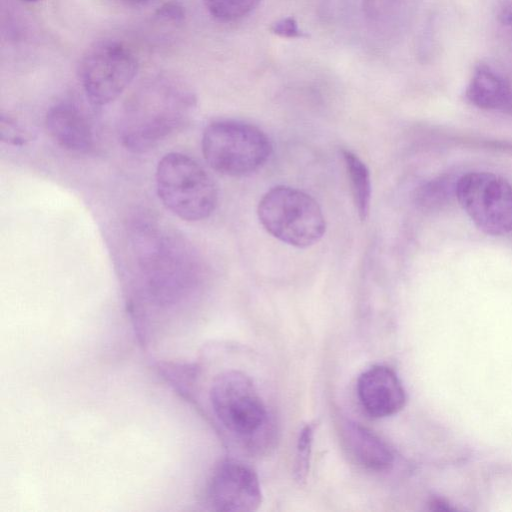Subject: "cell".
I'll use <instances>...</instances> for the list:
<instances>
[{
    "label": "cell",
    "mask_w": 512,
    "mask_h": 512,
    "mask_svg": "<svg viewBox=\"0 0 512 512\" xmlns=\"http://www.w3.org/2000/svg\"><path fill=\"white\" fill-rule=\"evenodd\" d=\"M138 64L132 52L120 43L104 41L82 58L79 78L89 102L95 106L118 98L136 76Z\"/></svg>",
    "instance_id": "obj_7"
},
{
    "label": "cell",
    "mask_w": 512,
    "mask_h": 512,
    "mask_svg": "<svg viewBox=\"0 0 512 512\" xmlns=\"http://www.w3.org/2000/svg\"><path fill=\"white\" fill-rule=\"evenodd\" d=\"M257 214L268 233L299 248L318 242L326 229L318 203L307 193L289 186L268 190L259 201Z\"/></svg>",
    "instance_id": "obj_5"
},
{
    "label": "cell",
    "mask_w": 512,
    "mask_h": 512,
    "mask_svg": "<svg viewBox=\"0 0 512 512\" xmlns=\"http://www.w3.org/2000/svg\"><path fill=\"white\" fill-rule=\"evenodd\" d=\"M125 3H128V4H142V3H146L150 0H121Z\"/></svg>",
    "instance_id": "obj_20"
},
{
    "label": "cell",
    "mask_w": 512,
    "mask_h": 512,
    "mask_svg": "<svg viewBox=\"0 0 512 512\" xmlns=\"http://www.w3.org/2000/svg\"><path fill=\"white\" fill-rule=\"evenodd\" d=\"M271 30L273 33L286 38H297L303 36V33L299 30L296 21L291 17L277 21L272 25Z\"/></svg>",
    "instance_id": "obj_18"
},
{
    "label": "cell",
    "mask_w": 512,
    "mask_h": 512,
    "mask_svg": "<svg viewBox=\"0 0 512 512\" xmlns=\"http://www.w3.org/2000/svg\"><path fill=\"white\" fill-rule=\"evenodd\" d=\"M155 182L162 204L184 221L204 220L217 206L218 190L213 178L186 154L164 155L157 164Z\"/></svg>",
    "instance_id": "obj_3"
},
{
    "label": "cell",
    "mask_w": 512,
    "mask_h": 512,
    "mask_svg": "<svg viewBox=\"0 0 512 512\" xmlns=\"http://www.w3.org/2000/svg\"><path fill=\"white\" fill-rule=\"evenodd\" d=\"M465 97L478 108L512 113V79L497 67L480 62L474 67Z\"/></svg>",
    "instance_id": "obj_12"
},
{
    "label": "cell",
    "mask_w": 512,
    "mask_h": 512,
    "mask_svg": "<svg viewBox=\"0 0 512 512\" xmlns=\"http://www.w3.org/2000/svg\"><path fill=\"white\" fill-rule=\"evenodd\" d=\"M202 154L216 172L241 177L259 170L268 161L272 145L258 127L238 120L210 123L202 134Z\"/></svg>",
    "instance_id": "obj_4"
},
{
    "label": "cell",
    "mask_w": 512,
    "mask_h": 512,
    "mask_svg": "<svg viewBox=\"0 0 512 512\" xmlns=\"http://www.w3.org/2000/svg\"><path fill=\"white\" fill-rule=\"evenodd\" d=\"M45 126L50 137L61 148L75 153H89L94 148L92 119L76 101L63 100L49 108Z\"/></svg>",
    "instance_id": "obj_10"
},
{
    "label": "cell",
    "mask_w": 512,
    "mask_h": 512,
    "mask_svg": "<svg viewBox=\"0 0 512 512\" xmlns=\"http://www.w3.org/2000/svg\"><path fill=\"white\" fill-rule=\"evenodd\" d=\"M210 400L219 421L238 436H251L266 422L263 400L252 380L242 372L218 375L210 390Z\"/></svg>",
    "instance_id": "obj_8"
},
{
    "label": "cell",
    "mask_w": 512,
    "mask_h": 512,
    "mask_svg": "<svg viewBox=\"0 0 512 512\" xmlns=\"http://www.w3.org/2000/svg\"><path fill=\"white\" fill-rule=\"evenodd\" d=\"M357 394L365 412L384 418L399 412L406 394L401 381L389 367L376 365L363 372L357 382Z\"/></svg>",
    "instance_id": "obj_11"
},
{
    "label": "cell",
    "mask_w": 512,
    "mask_h": 512,
    "mask_svg": "<svg viewBox=\"0 0 512 512\" xmlns=\"http://www.w3.org/2000/svg\"><path fill=\"white\" fill-rule=\"evenodd\" d=\"M205 498L213 510L255 511L262 499L258 476L249 465L241 461L224 460L213 471Z\"/></svg>",
    "instance_id": "obj_9"
},
{
    "label": "cell",
    "mask_w": 512,
    "mask_h": 512,
    "mask_svg": "<svg viewBox=\"0 0 512 512\" xmlns=\"http://www.w3.org/2000/svg\"><path fill=\"white\" fill-rule=\"evenodd\" d=\"M354 203L362 221L369 215L371 202V178L366 164L352 151L342 150Z\"/></svg>",
    "instance_id": "obj_14"
},
{
    "label": "cell",
    "mask_w": 512,
    "mask_h": 512,
    "mask_svg": "<svg viewBox=\"0 0 512 512\" xmlns=\"http://www.w3.org/2000/svg\"><path fill=\"white\" fill-rule=\"evenodd\" d=\"M23 1L34 2V1H37V0H23Z\"/></svg>",
    "instance_id": "obj_21"
},
{
    "label": "cell",
    "mask_w": 512,
    "mask_h": 512,
    "mask_svg": "<svg viewBox=\"0 0 512 512\" xmlns=\"http://www.w3.org/2000/svg\"><path fill=\"white\" fill-rule=\"evenodd\" d=\"M494 15L501 26L512 29V0H496Z\"/></svg>",
    "instance_id": "obj_19"
},
{
    "label": "cell",
    "mask_w": 512,
    "mask_h": 512,
    "mask_svg": "<svg viewBox=\"0 0 512 512\" xmlns=\"http://www.w3.org/2000/svg\"><path fill=\"white\" fill-rule=\"evenodd\" d=\"M312 439L313 429L306 425L300 432L297 444L296 474L299 480L305 479L308 471Z\"/></svg>",
    "instance_id": "obj_17"
},
{
    "label": "cell",
    "mask_w": 512,
    "mask_h": 512,
    "mask_svg": "<svg viewBox=\"0 0 512 512\" xmlns=\"http://www.w3.org/2000/svg\"><path fill=\"white\" fill-rule=\"evenodd\" d=\"M1 141L13 146H23L32 139L28 130L10 116L1 115Z\"/></svg>",
    "instance_id": "obj_16"
},
{
    "label": "cell",
    "mask_w": 512,
    "mask_h": 512,
    "mask_svg": "<svg viewBox=\"0 0 512 512\" xmlns=\"http://www.w3.org/2000/svg\"><path fill=\"white\" fill-rule=\"evenodd\" d=\"M455 195L474 224L490 235L512 231V185L489 172H470L455 184Z\"/></svg>",
    "instance_id": "obj_6"
},
{
    "label": "cell",
    "mask_w": 512,
    "mask_h": 512,
    "mask_svg": "<svg viewBox=\"0 0 512 512\" xmlns=\"http://www.w3.org/2000/svg\"><path fill=\"white\" fill-rule=\"evenodd\" d=\"M341 433L348 454L358 465L376 472L388 470L392 466L393 452L368 428L355 422H346Z\"/></svg>",
    "instance_id": "obj_13"
},
{
    "label": "cell",
    "mask_w": 512,
    "mask_h": 512,
    "mask_svg": "<svg viewBox=\"0 0 512 512\" xmlns=\"http://www.w3.org/2000/svg\"><path fill=\"white\" fill-rule=\"evenodd\" d=\"M261 0H203L212 17L220 22H234L252 12Z\"/></svg>",
    "instance_id": "obj_15"
},
{
    "label": "cell",
    "mask_w": 512,
    "mask_h": 512,
    "mask_svg": "<svg viewBox=\"0 0 512 512\" xmlns=\"http://www.w3.org/2000/svg\"><path fill=\"white\" fill-rule=\"evenodd\" d=\"M194 102L178 84L155 82L142 87L124 107L119 123L122 145L135 153L153 149L183 127Z\"/></svg>",
    "instance_id": "obj_2"
},
{
    "label": "cell",
    "mask_w": 512,
    "mask_h": 512,
    "mask_svg": "<svg viewBox=\"0 0 512 512\" xmlns=\"http://www.w3.org/2000/svg\"><path fill=\"white\" fill-rule=\"evenodd\" d=\"M151 220L140 216L129 229L137 292L147 305L167 308L194 290L200 275L199 263L181 237Z\"/></svg>",
    "instance_id": "obj_1"
}]
</instances>
